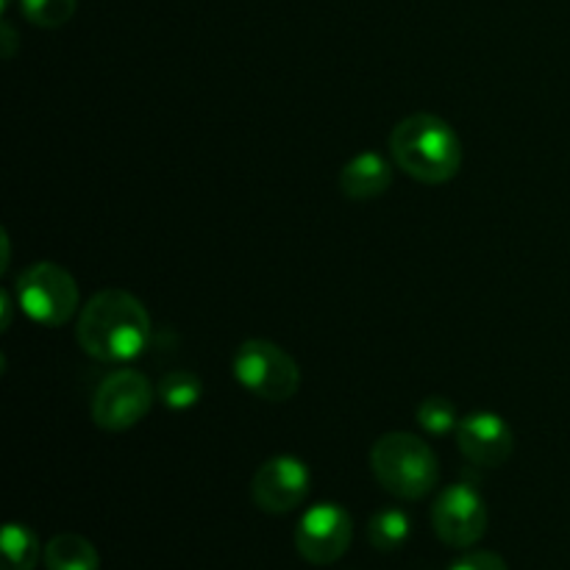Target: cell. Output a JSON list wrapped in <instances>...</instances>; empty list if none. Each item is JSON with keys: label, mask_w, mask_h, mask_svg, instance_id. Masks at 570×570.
<instances>
[{"label": "cell", "mask_w": 570, "mask_h": 570, "mask_svg": "<svg viewBox=\"0 0 570 570\" xmlns=\"http://www.w3.org/2000/svg\"><path fill=\"white\" fill-rule=\"evenodd\" d=\"M154 323L137 295L126 289H100L78 315L76 340L98 362H131L150 345Z\"/></svg>", "instance_id": "obj_1"}, {"label": "cell", "mask_w": 570, "mask_h": 570, "mask_svg": "<svg viewBox=\"0 0 570 570\" xmlns=\"http://www.w3.org/2000/svg\"><path fill=\"white\" fill-rule=\"evenodd\" d=\"M393 161L421 184L451 181L462 167V142L454 128L438 115L417 111L404 117L390 134Z\"/></svg>", "instance_id": "obj_2"}, {"label": "cell", "mask_w": 570, "mask_h": 570, "mask_svg": "<svg viewBox=\"0 0 570 570\" xmlns=\"http://www.w3.org/2000/svg\"><path fill=\"white\" fill-rule=\"evenodd\" d=\"M371 471L390 495L417 501L440 482L438 454L426 440L410 432H387L373 443Z\"/></svg>", "instance_id": "obj_3"}, {"label": "cell", "mask_w": 570, "mask_h": 570, "mask_svg": "<svg viewBox=\"0 0 570 570\" xmlns=\"http://www.w3.org/2000/svg\"><path fill=\"white\" fill-rule=\"evenodd\" d=\"M234 379L262 401H289L301 387V367L271 340H245L234 354Z\"/></svg>", "instance_id": "obj_4"}, {"label": "cell", "mask_w": 570, "mask_h": 570, "mask_svg": "<svg viewBox=\"0 0 570 570\" xmlns=\"http://www.w3.org/2000/svg\"><path fill=\"white\" fill-rule=\"evenodd\" d=\"M17 304L39 326H65L78 309V284L56 262H33L17 276Z\"/></svg>", "instance_id": "obj_5"}, {"label": "cell", "mask_w": 570, "mask_h": 570, "mask_svg": "<svg viewBox=\"0 0 570 570\" xmlns=\"http://www.w3.org/2000/svg\"><path fill=\"white\" fill-rule=\"evenodd\" d=\"M159 399L145 373L117 371L100 382L92 395V421L104 432H128L148 417Z\"/></svg>", "instance_id": "obj_6"}, {"label": "cell", "mask_w": 570, "mask_h": 570, "mask_svg": "<svg viewBox=\"0 0 570 570\" xmlns=\"http://www.w3.org/2000/svg\"><path fill=\"white\" fill-rule=\"evenodd\" d=\"M490 523L488 504L471 484L460 482L445 488L432 507V527L440 543L449 549H471L484 538Z\"/></svg>", "instance_id": "obj_7"}, {"label": "cell", "mask_w": 570, "mask_h": 570, "mask_svg": "<svg viewBox=\"0 0 570 570\" xmlns=\"http://www.w3.org/2000/svg\"><path fill=\"white\" fill-rule=\"evenodd\" d=\"M354 540V521L340 504H315L295 527V549L312 566L343 560Z\"/></svg>", "instance_id": "obj_8"}, {"label": "cell", "mask_w": 570, "mask_h": 570, "mask_svg": "<svg viewBox=\"0 0 570 570\" xmlns=\"http://www.w3.org/2000/svg\"><path fill=\"white\" fill-rule=\"evenodd\" d=\"M312 490V473L304 460L298 456H271L262 462L259 471L254 473L250 482V499L262 512L271 515H287L295 507L306 501Z\"/></svg>", "instance_id": "obj_9"}, {"label": "cell", "mask_w": 570, "mask_h": 570, "mask_svg": "<svg viewBox=\"0 0 570 570\" xmlns=\"http://www.w3.org/2000/svg\"><path fill=\"white\" fill-rule=\"evenodd\" d=\"M456 445L462 456L484 468H499L515 451V434L510 423L495 412H471L456 426Z\"/></svg>", "instance_id": "obj_10"}, {"label": "cell", "mask_w": 570, "mask_h": 570, "mask_svg": "<svg viewBox=\"0 0 570 570\" xmlns=\"http://www.w3.org/2000/svg\"><path fill=\"white\" fill-rule=\"evenodd\" d=\"M390 187H393V165L373 150L356 154L340 170V189L351 200L382 198Z\"/></svg>", "instance_id": "obj_11"}, {"label": "cell", "mask_w": 570, "mask_h": 570, "mask_svg": "<svg viewBox=\"0 0 570 570\" xmlns=\"http://www.w3.org/2000/svg\"><path fill=\"white\" fill-rule=\"evenodd\" d=\"M45 568L48 570H100L98 549L81 534H56L45 546Z\"/></svg>", "instance_id": "obj_12"}, {"label": "cell", "mask_w": 570, "mask_h": 570, "mask_svg": "<svg viewBox=\"0 0 570 570\" xmlns=\"http://www.w3.org/2000/svg\"><path fill=\"white\" fill-rule=\"evenodd\" d=\"M0 570H33L45 557L42 543L37 534L22 523H6L0 534Z\"/></svg>", "instance_id": "obj_13"}, {"label": "cell", "mask_w": 570, "mask_h": 570, "mask_svg": "<svg viewBox=\"0 0 570 570\" xmlns=\"http://www.w3.org/2000/svg\"><path fill=\"white\" fill-rule=\"evenodd\" d=\"M156 395H159V401L167 410L184 412L198 404L200 395H204V384H200V379L193 371H173L159 379Z\"/></svg>", "instance_id": "obj_14"}, {"label": "cell", "mask_w": 570, "mask_h": 570, "mask_svg": "<svg viewBox=\"0 0 570 570\" xmlns=\"http://www.w3.org/2000/svg\"><path fill=\"white\" fill-rule=\"evenodd\" d=\"M412 534V521L401 510H382L367 523V540L379 551H399Z\"/></svg>", "instance_id": "obj_15"}, {"label": "cell", "mask_w": 570, "mask_h": 570, "mask_svg": "<svg viewBox=\"0 0 570 570\" xmlns=\"http://www.w3.org/2000/svg\"><path fill=\"white\" fill-rule=\"evenodd\" d=\"M415 417L417 423H421L423 432L434 434V438L456 432V426H460V415H456L454 401H449L445 395H429V399H423L421 404H417Z\"/></svg>", "instance_id": "obj_16"}, {"label": "cell", "mask_w": 570, "mask_h": 570, "mask_svg": "<svg viewBox=\"0 0 570 570\" xmlns=\"http://www.w3.org/2000/svg\"><path fill=\"white\" fill-rule=\"evenodd\" d=\"M28 22L39 28H61L76 14V0H20Z\"/></svg>", "instance_id": "obj_17"}, {"label": "cell", "mask_w": 570, "mask_h": 570, "mask_svg": "<svg viewBox=\"0 0 570 570\" xmlns=\"http://www.w3.org/2000/svg\"><path fill=\"white\" fill-rule=\"evenodd\" d=\"M449 570H510L504 557L495 551H471V554L460 557Z\"/></svg>", "instance_id": "obj_18"}, {"label": "cell", "mask_w": 570, "mask_h": 570, "mask_svg": "<svg viewBox=\"0 0 570 570\" xmlns=\"http://www.w3.org/2000/svg\"><path fill=\"white\" fill-rule=\"evenodd\" d=\"M0 301H3V328H9V323H11V295L3 293V295H0Z\"/></svg>", "instance_id": "obj_19"}, {"label": "cell", "mask_w": 570, "mask_h": 570, "mask_svg": "<svg viewBox=\"0 0 570 570\" xmlns=\"http://www.w3.org/2000/svg\"><path fill=\"white\" fill-rule=\"evenodd\" d=\"M11 3V0H3V6H9Z\"/></svg>", "instance_id": "obj_20"}]
</instances>
